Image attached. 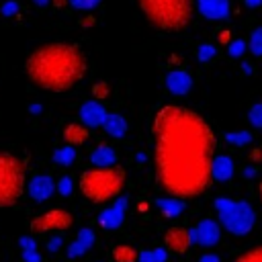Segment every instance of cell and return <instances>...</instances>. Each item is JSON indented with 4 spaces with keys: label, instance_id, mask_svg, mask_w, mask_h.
Wrapping results in <instances>:
<instances>
[{
    "label": "cell",
    "instance_id": "6da1fadb",
    "mask_svg": "<svg viewBox=\"0 0 262 262\" xmlns=\"http://www.w3.org/2000/svg\"><path fill=\"white\" fill-rule=\"evenodd\" d=\"M151 154L158 186L174 199L203 194L213 176L217 137L196 111L164 104L151 117Z\"/></svg>",
    "mask_w": 262,
    "mask_h": 262
},
{
    "label": "cell",
    "instance_id": "7a4b0ae2",
    "mask_svg": "<svg viewBox=\"0 0 262 262\" xmlns=\"http://www.w3.org/2000/svg\"><path fill=\"white\" fill-rule=\"evenodd\" d=\"M88 59L74 43L53 41L33 49L25 61L29 82L47 92H68L86 76Z\"/></svg>",
    "mask_w": 262,
    "mask_h": 262
},
{
    "label": "cell",
    "instance_id": "3957f363",
    "mask_svg": "<svg viewBox=\"0 0 262 262\" xmlns=\"http://www.w3.org/2000/svg\"><path fill=\"white\" fill-rule=\"evenodd\" d=\"M127 182V174L123 166H106V168H88L78 178V188L88 203L102 205L108 201H117Z\"/></svg>",
    "mask_w": 262,
    "mask_h": 262
},
{
    "label": "cell",
    "instance_id": "277c9868",
    "mask_svg": "<svg viewBox=\"0 0 262 262\" xmlns=\"http://www.w3.org/2000/svg\"><path fill=\"white\" fill-rule=\"evenodd\" d=\"M137 6L145 20L162 33L184 31L194 12V0H137Z\"/></svg>",
    "mask_w": 262,
    "mask_h": 262
},
{
    "label": "cell",
    "instance_id": "5b68a950",
    "mask_svg": "<svg viewBox=\"0 0 262 262\" xmlns=\"http://www.w3.org/2000/svg\"><path fill=\"white\" fill-rule=\"evenodd\" d=\"M27 190V166L12 151L0 149V209L14 207Z\"/></svg>",
    "mask_w": 262,
    "mask_h": 262
},
{
    "label": "cell",
    "instance_id": "8992f818",
    "mask_svg": "<svg viewBox=\"0 0 262 262\" xmlns=\"http://www.w3.org/2000/svg\"><path fill=\"white\" fill-rule=\"evenodd\" d=\"M217 209V221L221 229H227L233 235H246L252 231L256 223V213L250 203L246 201H233L229 196L215 199Z\"/></svg>",
    "mask_w": 262,
    "mask_h": 262
},
{
    "label": "cell",
    "instance_id": "52a82bcc",
    "mask_svg": "<svg viewBox=\"0 0 262 262\" xmlns=\"http://www.w3.org/2000/svg\"><path fill=\"white\" fill-rule=\"evenodd\" d=\"M74 225V215L68 209H49L29 221V229L33 235H49L68 231Z\"/></svg>",
    "mask_w": 262,
    "mask_h": 262
},
{
    "label": "cell",
    "instance_id": "ba28073f",
    "mask_svg": "<svg viewBox=\"0 0 262 262\" xmlns=\"http://www.w3.org/2000/svg\"><path fill=\"white\" fill-rule=\"evenodd\" d=\"M190 237L194 246H203V248H211L221 239V225L215 219H201L192 229H190Z\"/></svg>",
    "mask_w": 262,
    "mask_h": 262
},
{
    "label": "cell",
    "instance_id": "9c48e42d",
    "mask_svg": "<svg viewBox=\"0 0 262 262\" xmlns=\"http://www.w3.org/2000/svg\"><path fill=\"white\" fill-rule=\"evenodd\" d=\"M190 246H192V237H190V229L188 227L172 225V227L166 229V233H164V248H166V252L182 256V254H186L190 250Z\"/></svg>",
    "mask_w": 262,
    "mask_h": 262
},
{
    "label": "cell",
    "instance_id": "30bf717a",
    "mask_svg": "<svg viewBox=\"0 0 262 262\" xmlns=\"http://www.w3.org/2000/svg\"><path fill=\"white\" fill-rule=\"evenodd\" d=\"M164 86L174 96H184L192 88V76L186 70H172L164 78Z\"/></svg>",
    "mask_w": 262,
    "mask_h": 262
},
{
    "label": "cell",
    "instance_id": "8fae6325",
    "mask_svg": "<svg viewBox=\"0 0 262 262\" xmlns=\"http://www.w3.org/2000/svg\"><path fill=\"white\" fill-rule=\"evenodd\" d=\"M106 115H108L106 108L98 100H86L80 106V123L86 125L88 129L90 127H102L106 121Z\"/></svg>",
    "mask_w": 262,
    "mask_h": 262
},
{
    "label": "cell",
    "instance_id": "7c38bea8",
    "mask_svg": "<svg viewBox=\"0 0 262 262\" xmlns=\"http://www.w3.org/2000/svg\"><path fill=\"white\" fill-rule=\"evenodd\" d=\"M27 192L33 201H47L55 192V182L49 174H37L27 182Z\"/></svg>",
    "mask_w": 262,
    "mask_h": 262
},
{
    "label": "cell",
    "instance_id": "4fadbf2b",
    "mask_svg": "<svg viewBox=\"0 0 262 262\" xmlns=\"http://www.w3.org/2000/svg\"><path fill=\"white\" fill-rule=\"evenodd\" d=\"M125 209H127V199H125V196H119L108 209H104V211L100 213V217H98L100 227H104V229H108V231L117 229V227L123 223V219H125Z\"/></svg>",
    "mask_w": 262,
    "mask_h": 262
},
{
    "label": "cell",
    "instance_id": "5bb4252c",
    "mask_svg": "<svg viewBox=\"0 0 262 262\" xmlns=\"http://www.w3.org/2000/svg\"><path fill=\"white\" fill-rule=\"evenodd\" d=\"M196 10L209 20H223L229 16V0H196Z\"/></svg>",
    "mask_w": 262,
    "mask_h": 262
},
{
    "label": "cell",
    "instance_id": "9a60e30c",
    "mask_svg": "<svg viewBox=\"0 0 262 262\" xmlns=\"http://www.w3.org/2000/svg\"><path fill=\"white\" fill-rule=\"evenodd\" d=\"M61 137H63V141H66L68 145L78 147V145H82V143L88 141L90 131H88V127L82 125V123H68V125L63 127V131H61Z\"/></svg>",
    "mask_w": 262,
    "mask_h": 262
},
{
    "label": "cell",
    "instance_id": "2e32d148",
    "mask_svg": "<svg viewBox=\"0 0 262 262\" xmlns=\"http://www.w3.org/2000/svg\"><path fill=\"white\" fill-rule=\"evenodd\" d=\"M233 170H235V166H233V160H231L229 156L219 154V156L213 158V168H211L213 180H217V182H227V180H231Z\"/></svg>",
    "mask_w": 262,
    "mask_h": 262
},
{
    "label": "cell",
    "instance_id": "e0dca14e",
    "mask_svg": "<svg viewBox=\"0 0 262 262\" xmlns=\"http://www.w3.org/2000/svg\"><path fill=\"white\" fill-rule=\"evenodd\" d=\"M92 246H94V231H92L90 227H84V229H80V233L76 235V239L68 246V256H70V258L82 256V254H86Z\"/></svg>",
    "mask_w": 262,
    "mask_h": 262
},
{
    "label": "cell",
    "instance_id": "ac0fdd59",
    "mask_svg": "<svg viewBox=\"0 0 262 262\" xmlns=\"http://www.w3.org/2000/svg\"><path fill=\"white\" fill-rule=\"evenodd\" d=\"M90 162L94 164V168H106V166H117V154L111 145L100 143L98 147L92 149L90 154Z\"/></svg>",
    "mask_w": 262,
    "mask_h": 262
},
{
    "label": "cell",
    "instance_id": "d6986e66",
    "mask_svg": "<svg viewBox=\"0 0 262 262\" xmlns=\"http://www.w3.org/2000/svg\"><path fill=\"white\" fill-rule=\"evenodd\" d=\"M102 127H104V131H106L111 137H115V139H121V137H125V133H127V121H125V117L119 115V113H108Z\"/></svg>",
    "mask_w": 262,
    "mask_h": 262
},
{
    "label": "cell",
    "instance_id": "ffe728a7",
    "mask_svg": "<svg viewBox=\"0 0 262 262\" xmlns=\"http://www.w3.org/2000/svg\"><path fill=\"white\" fill-rule=\"evenodd\" d=\"M111 256L115 262H137L139 260V250L131 244H119L111 250Z\"/></svg>",
    "mask_w": 262,
    "mask_h": 262
},
{
    "label": "cell",
    "instance_id": "44dd1931",
    "mask_svg": "<svg viewBox=\"0 0 262 262\" xmlns=\"http://www.w3.org/2000/svg\"><path fill=\"white\" fill-rule=\"evenodd\" d=\"M156 207L162 211V215H166V217H176V215L182 213L184 201L174 199V196H166V199H158V201H156Z\"/></svg>",
    "mask_w": 262,
    "mask_h": 262
},
{
    "label": "cell",
    "instance_id": "7402d4cb",
    "mask_svg": "<svg viewBox=\"0 0 262 262\" xmlns=\"http://www.w3.org/2000/svg\"><path fill=\"white\" fill-rule=\"evenodd\" d=\"M74 160H76V147H72V145H63L53 151V162L59 166H72Z\"/></svg>",
    "mask_w": 262,
    "mask_h": 262
},
{
    "label": "cell",
    "instance_id": "603a6c76",
    "mask_svg": "<svg viewBox=\"0 0 262 262\" xmlns=\"http://www.w3.org/2000/svg\"><path fill=\"white\" fill-rule=\"evenodd\" d=\"M223 139L233 143V145H237V147H244V145H248L252 141V133L250 131H231V133H225Z\"/></svg>",
    "mask_w": 262,
    "mask_h": 262
},
{
    "label": "cell",
    "instance_id": "cb8c5ba5",
    "mask_svg": "<svg viewBox=\"0 0 262 262\" xmlns=\"http://www.w3.org/2000/svg\"><path fill=\"white\" fill-rule=\"evenodd\" d=\"M248 49H250L252 55L262 57V27H258V29L252 31L250 41H248Z\"/></svg>",
    "mask_w": 262,
    "mask_h": 262
},
{
    "label": "cell",
    "instance_id": "d4e9b609",
    "mask_svg": "<svg viewBox=\"0 0 262 262\" xmlns=\"http://www.w3.org/2000/svg\"><path fill=\"white\" fill-rule=\"evenodd\" d=\"M233 262H262V244L242 252Z\"/></svg>",
    "mask_w": 262,
    "mask_h": 262
},
{
    "label": "cell",
    "instance_id": "484cf974",
    "mask_svg": "<svg viewBox=\"0 0 262 262\" xmlns=\"http://www.w3.org/2000/svg\"><path fill=\"white\" fill-rule=\"evenodd\" d=\"M248 121L254 129H262V102H256L248 111Z\"/></svg>",
    "mask_w": 262,
    "mask_h": 262
},
{
    "label": "cell",
    "instance_id": "4316f807",
    "mask_svg": "<svg viewBox=\"0 0 262 262\" xmlns=\"http://www.w3.org/2000/svg\"><path fill=\"white\" fill-rule=\"evenodd\" d=\"M108 94H111V88H108V84L106 82H96L94 86H92V98L94 100H104V98H108Z\"/></svg>",
    "mask_w": 262,
    "mask_h": 262
},
{
    "label": "cell",
    "instance_id": "83f0119b",
    "mask_svg": "<svg viewBox=\"0 0 262 262\" xmlns=\"http://www.w3.org/2000/svg\"><path fill=\"white\" fill-rule=\"evenodd\" d=\"M215 53H217V49H215L213 45L205 43V45H201V47H199V51H196V57H199V61L207 63V61H211V59L215 57Z\"/></svg>",
    "mask_w": 262,
    "mask_h": 262
},
{
    "label": "cell",
    "instance_id": "f1b7e54d",
    "mask_svg": "<svg viewBox=\"0 0 262 262\" xmlns=\"http://www.w3.org/2000/svg\"><path fill=\"white\" fill-rule=\"evenodd\" d=\"M102 0H68L70 6H74L76 10H94Z\"/></svg>",
    "mask_w": 262,
    "mask_h": 262
},
{
    "label": "cell",
    "instance_id": "f546056e",
    "mask_svg": "<svg viewBox=\"0 0 262 262\" xmlns=\"http://www.w3.org/2000/svg\"><path fill=\"white\" fill-rule=\"evenodd\" d=\"M244 51H246V41L235 39V41H229V43H227V53H229V57H239Z\"/></svg>",
    "mask_w": 262,
    "mask_h": 262
},
{
    "label": "cell",
    "instance_id": "4dcf8cb0",
    "mask_svg": "<svg viewBox=\"0 0 262 262\" xmlns=\"http://www.w3.org/2000/svg\"><path fill=\"white\" fill-rule=\"evenodd\" d=\"M72 188H74V184H72V178H70V176H63V178H59V180H57L55 190H57L61 196L72 194Z\"/></svg>",
    "mask_w": 262,
    "mask_h": 262
},
{
    "label": "cell",
    "instance_id": "1f68e13d",
    "mask_svg": "<svg viewBox=\"0 0 262 262\" xmlns=\"http://www.w3.org/2000/svg\"><path fill=\"white\" fill-rule=\"evenodd\" d=\"M61 244H63L61 235H57V233H55V235H53V237L47 242V250H49V252H57V250L61 248Z\"/></svg>",
    "mask_w": 262,
    "mask_h": 262
},
{
    "label": "cell",
    "instance_id": "d6a6232c",
    "mask_svg": "<svg viewBox=\"0 0 262 262\" xmlns=\"http://www.w3.org/2000/svg\"><path fill=\"white\" fill-rule=\"evenodd\" d=\"M154 256H156V262H168V252H166L164 246L156 248V250H154Z\"/></svg>",
    "mask_w": 262,
    "mask_h": 262
},
{
    "label": "cell",
    "instance_id": "836d02e7",
    "mask_svg": "<svg viewBox=\"0 0 262 262\" xmlns=\"http://www.w3.org/2000/svg\"><path fill=\"white\" fill-rule=\"evenodd\" d=\"M137 262H156L154 250H141V252H139V260H137Z\"/></svg>",
    "mask_w": 262,
    "mask_h": 262
},
{
    "label": "cell",
    "instance_id": "e575fe53",
    "mask_svg": "<svg viewBox=\"0 0 262 262\" xmlns=\"http://www.w3.org/2000/svg\"><path fill=\"white\" fill-rule=\"evenodd\" d=\"M16 8H18V6H16V2H8V4H4V6H2V12L10 16V14H12Z\"/></svg>",
    "mask_w": 262,
    "mask_h": 262
},
{
    "label": "cell",
    "instance_id": "d590c367",
    "mask_svg": "<svg viewBox=\"0 0 262 262\" xmlns=\"http://www.w3.org/2000/svg\"><path fill=\"white\" fill-rule=\"evenodd\" d=\"M199 262H219V256H215V254H203L199 258Z\"/></svg>",
    "mask_w": 262,
    "mask_h": 262
},
{
    "label": "cell",
    "instance_id": "8d00e7d4",
    "mask_svg": "<svg viewBox=\"0 0 262 262\" xmlns=\"http://www.w3.org/2000/svg\"><path fill=\"white\" fill-rule=\"evenodd\" d=\"M244 2H246V6H250V8H256V6L262 4V0H244Z\"/></svg>",
    "mask_w": 262,
    "mask_h": 262
},
{
    "label": "cell",
    "instance_id": "74e56055",
    "mask_svg": "<svg viewBox=\"0 0 262 262\" xmlns=\"http://www.w3.org/2000/svg\"><path fill=\"white\" fill-rule=\"evenodd\" d=\"M51 4H53L55 8H61L63 4H68V0H51Z\"/></svg>",
    "mask_w": 262,
    "mask_h": 262
},
{
    "label": "cell",
    "instance_id": "f35d334b",
    "mask_svg": "<svg viewBox=\"0 0 262 262\" xmlns=\"http://www.w3.org/2000/svg\"><path fill=\"white\" fill-rule=\"evenodd\" d=\"M94 23V18H84V20H80V25H84V27H90Z\"/></svg>",
    "mask_w": 262,
    "mask_h": 262
},
{
    "label": "cell",
    "instance_id": "ab89813d",
    "mask_svg": "<svg viewBox=\"0 0 262 262\" xmlns=\"http://www.w3.org/2000/svg\"><path fill=\"white\" fill-rule=\"evenodd\" d=\"M33 2H35L37 6H47V4L51 2V0H33Z\"/></svg>",
    "mask_w": 262,
    "mask_h": 262
},
{
    "label": "cell",
    "instance_id": "60d3db41",
    "mask_svg": "<svg viewBox=\"0 0 262 262\" xmlns=\"http://www.w3.org/2000/svg\"><path fill=\"white\" fill-rule=\"evenodd\" d=\"M242 70H244L246 74H250V72H252V68H250V63H242Z\"/></svg>",
    "mask_w": 262,
    "mask_h": 262
},
{
    "label": "cell",
    "instance_id": "b9f144b4",
    "mask_svg": "<svg viewBox=\"0 0 262 262\" xmlns=\"http://www.w3.org/2000/svg\"><path fill=\"white\" fill-rule=\"evenodd\" d=\"M258 194H260V201H262V180L258 182Z\"/></svg>",
    "mask_w": 262,
    "mask_h": 262
}]
</instances>
